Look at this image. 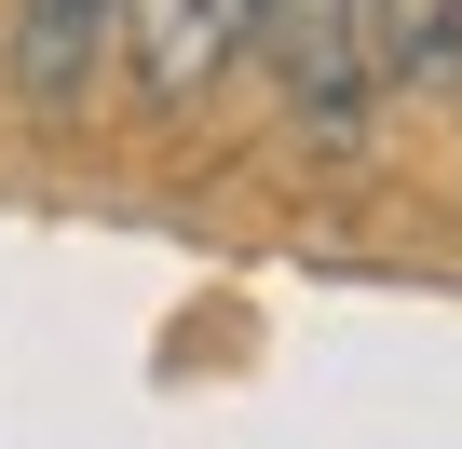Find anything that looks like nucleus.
I'll use <instances>...</instances> for the list:
<instances>
[{
    "instance_id": "nucleus-1",
    "label": "nucleus",
    "mask_w": 462,
    "mask_h": 449,
    "mask_svg": "<svg viewBox=\"0 0 462 449\" xmlns=\"http://www.w3.org/2000/svg\"><path fill=\"white\" fill-rule=\"evenodd\" d=\"M245 55H273L286 109L327 150H367V0H245Z\"/></svg>"
},
{
    "instance_id": "nucleus-2",
    "label": "nucleus",
    "mask_w": 462,
    "mask_h": 449,
    "mask_svg": "<svg viewBox=\"0 0 462 449\" xmlns=\"http://www.w3.org/2000/svg\"><path fill=\"white\" fill-rule=\"evenodd\" d=\"M109 28H123V0H14V42H0V69H14V96L55 123V109H82V96H96Z\"/></svg>"
},
{
    "instance_id": "nucleus-3",
    "label": "nucleus",
    "mask_w": 462,
    "mask_h": 449,
    "mask_svg": "<svg viewBox=\"0 0 462 449\" xmlns=\"http://www.w3.org/2000/svg\"><path fill=\"white\" fill-rule=\"evenodd\" d=\"M367 82L381 96H462V0H367Z\"/></svg>"
}]
</instances>
